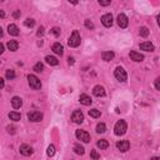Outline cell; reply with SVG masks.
I'll use <instances>...</instances> for the list:
<instances>
[{
    "label": "cell",
    "instance_id": "43",
    "mask_svg": "<svg viewBox=\"0 0 160 160\" xmlns=\"http://www.w3.org/2000/svg\"><path fill=\"white\" fill-rule=\"evenodd\" d=\"M150 160H160V158L159 156H154V158H151Z\"/></svg>",
    "mask_w": 160,
    "mask_h": 160
},
{
    "label": "cell",
    "instance_id": "12",
    "mask_svg": "<svg viewBox=\"0 0 160 160\" xmlns=\"http://www.w3.org/2000/svg\"><path fill=\"white\" fill-rule=\"evenodd\" d=\"M140 49L144 50V51H154L155 46L153 45V43H150V41H145V43L140 44Z\"/></svg>",
    "mask_w": 160,
    "mask_h": 160
},
{
    "label": "cell",
    "instance_id": "7",
    "mask_svg": "<svg viewBox=\"0 0 160 160\" xmlns=\"http://www.w3.org/2000/svg\"><path fill=\"white\" fill-rule=\"evenodd\" d=\"M71 120L75 124H81L83 121H84V114H83L80 110H75L73 113V115H71Z\"/></svg>",
    "mask_w": 160,
    "mask_h": 160
},
{
    "label": "cell",
    "instance_id": "45",
    "mask_svg": "<svg viewBox=\"0 0 160 160\" xmlns=\"http://www.w3.org/2000/svg\"><path fill=\"white\" fill-rule=\"evenodd\" d=\"M156 19H158V24H159V26H160V14L158 15V18H156Z\"/></svg>",
    "mask_w": 160,
    "mask_h": 160
},
{
    "label": "cell",
    "instance_id": "9",
    "mask_svg": "<svg viewBox=\"0 0 160 160\" xmlns=\"http://www.w3.org/2000/svg\"><path fill=\"white\" fill-rule=\"evenodd\" d=\"M20 154L24 155V156H30L33 154V148L30 147V145H28V144H23V145H20Z\"/></svg>",
    "mask_w": 160,
    "mask_h": 160
},
{
    "label": "cell",
    "instance_id": "23",
    "mask_svg": "<svg viewBox=\"0 0 160 160\" xmlns=\"http://www.w3.org/2000/svg\"><path fill=\"white\" fill-rule=\"evenodd\" d=\"M9 118L14 121H19L20 119H22V115H20V113H16V111H10Z\"/></svg>",
    "mask_w": 160,
    "mask_h": 160
},
{
    "label": "cell",
    "instance_id": "13",
    "mask_svg": "<svg viewBox=\"0 0 160 160\" xmlns=\"http://www.w3.org/2000/svg\"><path fill=\"white\" fill-rule=\"evenodd\" d=\"M79 100H80V103L83 104V105H90V104L93 103L92 98H90L89 95H86V94H81L79 96Z\"/></svg>",
    "mask_w": 160,
    "mask_h": 160
},
{
    "label": "cell",
    "instance_id": "32",
    "mask_svg": "<svg viewBox=\"0 0 160 160\" xmlns=\"http://www.w3.org/2000/svg\"><path fill=\"white\" fill-rule=\"evenodd\" d=\"M90 156H92V159H94V160H99L100 159V154L96 150H92V151H90Z\"/></svg>",
    "mask_w": 160,
    "mask_h": 160
},
{
    "label": "cell",
    "instance_id": "30",
    "mask_svg": "<svg viewBox=\"0 0 160 160\" xmlns=\"http://www.w3.org/2000/svg\"><path fill=\"white\" fill-rule=\"evenodd\" d=\"M24 25L28 26V28H33L34 25H35V20L34 19H30V18H28L25 22H24Z\"/></svg>",
    "mask_w": 160,
    "mask_h": 160
},
{
    "label": "cell",
    "instance_id": "36",
    "mask_svg": "<svg viewBox=\"0 0 160 160\" xmlns=\"http://www.w3.org/2000/svg\"><path fill=\"white\" fill-rule=\"evenodd\" d=\"M36 35H38V36H43V35H44V28H43V26H40V28H39V30H38V33H36Z\"/></svg>",
    "mask_w": 160,
    "mask_h": 160
},
{
    "label": "cell",
    "instance_id": "38",
    "mask_svg": "<svg viewBox=\"0 0 160 160\" xmlns=\"http://www.w3.org/2000/svg\"><path fill=\"white\" fill-rule=\"evenodd\" d=\"M154 85H155V88H156L158 90H160V78H158V79L155 80V83H154Z\"/></svg>",
    "mask_w": 160,
    "mask_h": 160
},
{
    "label": "cell",
    "instance_id": "22",
    "mask_svg": "<svg viewBox=\"0 0 160 160\" xmlns=\"http://www.w3.org/2000/svg\"><path fill=\"white\" fill-rule=\"evenodd\" d=\"M74 151H75L78 155H84L85 149H84V147H81L80 144H75V145H74Z\"/></svg>",
    "mask_w": 160,
    "mask_h": 160
},
{
    "label": "cell",
    "instance_id": "8",
    "mask_svg": "<svg viewBox=\"0 0 160 160\" xmlns=\"http://www.w3.org/2000/svg\"><path fill=\"white\" fill-rule=\"evenodd\" d=\"M129 24V20H128V16L125 14H119L118 15V25H119L121 29H125Z\"/></svg>",
    "mask_w": 160,
    "mask_h": 160
},
{
    "label": "cell",
    "instance_id": "1",
    "mask_svg": "<svg viewBox=\"0 0 160 160\" xmlns=\"http://www.w3.org/2000/svg\"><path fill=\"white\" fill-rule=\"evenodd\" d=\"M81 43V39H80V34L78 30H74L73 34L70 35V38H69L68 40V45L71 46V48H78Z\"/></svg>",
    "mask_w": 160,
    "mask_h": 160
},
{
    "label": "cell",
    "instance_id": "3",
    "mask_svg": "<svg viewBox=\"0 0 160 160\" xmlns=\"http://www.w3.org/2000/svg\"><path fill=\"white\" fill-rule=\"evenodd\" d=\"M28 83H29L30 88L34 89V90H39L41 88V81L36 78L35 75H29L28 76Z\"/></svg>",
    "mask_w": 160,
    "mask_h": 160
},
{
    "label": "cell",
    "instance_id": "11",
    "mask_svg": "<svg viewBox=\"0 0 160 160\" xmlns=\"http://www.w3.org/2000/svg\"><path fill=\"white\" fill-rule=\"evenodd\" d=\"M101 23L106 28H110L111 25H113V15L111 14H105V15L101 16Z\"/></svg>",
    "mask_w": 160,
    "mask_h": 160
},
{
    "label": "cell",
    "instance_id": "35",
    "mask_svg": "<svg viewBox=\"0 0 160 160\" xmlns=\"http://www.w3.org/2000/svg\"><path fill=\"white\" fill-rule=\"evenodd\" d=\"M20 15H22V11H20V10H15V11L13 13L14 19H19V18H20Z\"/></svg>",
    "mask_w": 160,
    "mask_h": 160
},
{
    "label": "cell",
    "instance_id": "40",
    "mask_svg": "<svg viewBox=\"0 0 160 160\" xmlns=\"http://www.w3.org/2000/svg\"><path fill=\"white\" fill-rule=\"evenodd\" d=\"M68 63H69L70 65H73V64H74V58H69V59H68Z\"/></svg>",
    "mask_w": 160,
    "mask_h": 160
},
{
    "label": "cell",
    "instance_id": "41",
    "mask_svg": "<svg viewBox=\"0 0 160 160\" xmlns=\"http://www.w3.org/2000/svg\"><path fill=\"white\" fill-rule=\"evenodd\" d=\"M0 53H1V54L4 53V44H3V43L0 44Z\"/></svg>",
    "mask_w": 160,
    "mask_h": 160
},
{
    "label": "cell",
    "instance_id": "28",
    "mask_svg": "<svg viewBox=\"0 0 160 160\" xmlns=\"http://www.w3.org/2000/svg\"><path fill=\"white\" fill-rule=\"evenodd\" d=\"M5 76H6V79H8V80H13L14 78H15V71L11 70V69H9V70H6Z\"/></svg>",
    "mask_w": 160,
    "mask_h": 160
},
{
    "label": "cell",
    "instance_id": "44",
    "mask_svg": "<svg viewBox=\"0 0 160 160\" xmlns=\"http://www.w3.org/2000/svg\"><path fill=\"white\" fill-rule=\"evenodd\" d=\"M0 16H1V18H4V16H5V14H4V11H3V10L0 11Z\"/></svg>",
    "mask_w": 160,
    "mask_h": 160
},
{
    "label": "cell",
    "instance_id": "31",
    "mask_svg": "<svg viewBox=\"0 0 160 160\" xmlns=\"http://www.w3.org/2000/svg\"><path fill=\"white\" fill-rule=\"evenodd\" d=\"M46 154H48V156H54V154H55V147L54 145H49V147H48Z\"/></svg>",
    "mask_w": 160,
    "mask_h": 160
},
{
    "label": "cell",
    "instance_id": "42",
    "mask_svg": "<svg viewBox=\"0 0 160 160\" xmlns=\"http://www.w3.org/2000/svg\"><path fill=\"white\" fill-rule=\"evenodd\" d=\"M0 88H4V79H0Z\"/></svg>",
    "mask_w": 160,
    "mask_h": 160
},
{
    "label": "cell",
    "instance_id": "2",
    "mask_svg": "<svg viewBox=\"0 0 160 160\" xmlns=\"http://www.w3.org/2000/svg\"><path fill=\"white\" fill-rule=\"evenodd\" d=\"M127 129H128L127 123L124 120H119L114 127V133H115V135H124L127 133Z\"/></svg>",
    "mask_w": 160,
    "mask_h": 160
},
{
    "label": "cell",
    "instance_id": "34",
    "mask_svg": "<svg viewBox=\"0 0 160 160\" xmlns=\"http://www.w3.org/2000/svg\"><path fill=\"white\" fill-rule=\"evenodd\" d=\"M85 26L88 29H94V24L90 22V20H85Z\"/></svg>",
    "mask_w": 160,
    "mask_h": 160
},
{
    "label": "cell",
    "instance_id": "6",
    "mask_svg": "<svg viewBox=\"0 0 160 160\" xmlns=\"http://www.w3.org/2000/svg\"><path fill=\"white\" fill-rule=\"evenodd\" d=\"M75 136L78 138L79 140H81L83 143H89L90 141L89 133H86V131H84V130H76L75 131Z\"/></svg>",
    "mask_w": 160,
    "mask_h": 160
},
{
    "label": "cell",
    "instance_id": "25",
    "mask_svg": "<svg viewBox=\"0 0 160 160\" xmlns=\"http://www.w3.org/2000/svg\"><path fill=\"white\" fill-rule=\"evenodd\" d=\"M96 147L100 148V149H106V148L109 147V143H108L106 140H104V139H103V140H99L98 143H96Z\"/></svg>",
    "mask_w": 160,
    "mask_h": 160
},
{
    "label": "cell",
    "instance_id": "17",
    "mask_svg": "<svg viewBox=\"0 0 160 160\" xmlns=\"http://www.w3.org/2000/svg\"><path fill=\"white\" fill-rule=\"evenodd\" d=\"M11 105L14 109H19L20 106L23 105V100L19 98V96H14V98L11 99Z\"/></svg>",
    "mask_w": 160,
    "mask_h": 160
},
{
    "label": "cell",
    "instance_id": "26",
    "mask_svg": "<svg viewBox=\"0 0 160 160\" xmlns=\"http://www.w3.org/2000/svg\"><path fill=\"white\" fill-rule=\"evenodd\" d=\"M89 115L94 118V119H96V118H99L100 116V110L98 109H92V110H89Z\"/></svg>",
    "mask_w": 160,
    "mask_h": 160
},
{
    "label": "cell",
    "instance_id": "24",
    "mask_svg": "<svg viewBox=\"0 0 160 160\" xmlns=\"http://www.w3.org/2000/svg\"><path fill=\"white\" fill-rule=\"evenodd\" d=\"M105 130H106V125L104 123H99L98 125H96V133L103 134V133H105Z\"/></svg>",
    "mask_w": 160,
    "mask_h": 160
},
{
    "label": "cell",
    "instance_id": "39",
    "mask_svg": "<svg viewBox=\"0 0 160 160\" xmlns=\"http://www.w3.org/2000/svg\"><path fill=\"white\" fill-rule=\"evenodd\" d=\"M99 4L101 6H108V5H110V0H108V1H101V0H99Z\"/></svg>",
    "mask_w": 160,
    "mask_h": 160
},
{
    "label": "cell",
    "instance_id": "4",
    "mask_svg": "<svg viewBox=\"0 0 160 160\" xmlns=\"http://www.w3.org/2000/svg\"><path fill=\"white\" fill-rule=\"evenodd\" d=\"M114 75H115V78L119 80V81H127V79H128V75H127V71L124 70V68H121V66H118L116 69H115V71H114Z\"/></svg>",
    "mask_w": 160,
    "mask_h": 160
},
{
    "label": "cell",
    "instance_id": "37",
    "mask_svg": "<svg viewBox=\"0 0 160 160\" xmlns=\"http://www.w3.org/2000/svg\"><path fill=\"white\" fill-rule=\"evenodd\" d=\"M6 130H8L9 134H14V133H15V128H14V127H8V128H6Z\"/></svg>",
    "mask_w": 160,
    "mask_h": 160
},
{
    "label": "cell",
    "instance_id": "27",
    "mask_svg": "<svg viewBox=\"0 0 160 160\" xmlns=\"http://www.w3.org/2000/svg\"><path fill=\"white\" fill-rule=\"evenodd\" d=\"M139 34H140V36L147 38L149 35V29H148V28H145V26H141L140 30H139Z\"/></svg>",
    "mask_w": 160,
    "mask_h": 160
},
{
    "label": "cell",
    "instance_id": "10",
    "mask_svg": "<svg viewBox=\"0 0 160 160\" xmlns=\"http://www.w3.org/2000/svg\"><path fill=\"white\" fill-rule=\"evenodd\" d=\"M116 148L119 149L121 153H125V151H128L129 148H130V143L128 140H120V141H118L116 143Z\"/></svg>",
    "mask_w": 160,
    "mask_h": 160
},
{
    "label": "cell",
    "instance_id": "18",
    "mask_svg": "<svg viewBox=\"0 0 160 160\" xmlns=\"http://www.w3.org/2000/svg\"><path fill=\"white\" fill-rule=\"evenodd\" d=\"M130 59L134 60V61H143L144 60V57L140 54V53H136V51H130Z\"/></svg>",
    "mask_w": 160,
    "mask_h": 160
},
{
    "label": "cell",
    "instance_id": "14",
    "mask_svg": "<svg viewBox=\"0 0 160 160\" xmlns=\"http://www.w3.org/2000/svg\"><path fill=\"white\" fill-rule=\"evenodd\" d=\"M8 33L10 34V35H13V36H18L20 31H19V28L15 24H10L8 26Z\"/></svg>",
    "mask_w": 160,
    "mask_h": 160
},
{
    "label": "cell",
    "instance_id": "15",
    "mask_svg": "<svg viewBox=\"0 0 160 160\" xmlns=\"http://www.w3.org/2000/svg\"><path fill=\"white\" fill-rule=\"evenodd\" d=\"M53 51L55 53V54H58V55H61L64 54V48H63V45L60 44V43H55L54 45H53Z\"/></svg>",
    "mask_w": 160,
    "mask_h": 160
},
{
    "label": "cell",
    "instance_id": "16",
    "mask_svg": "<svg viewBox=\"0 0 160 160\" xmlns=\"http://www.w3.org/2000/svg\"><path fill=\"white\" fill-rule=\"evenodd\" d=\"M93 94L95 95V96H104L105 95V90H104V88L103 86H100V85H96L94 89H93Z\"/></svg>",
    "mask_w": 160,
    "mask_h": 160
},
{
    "label": "cell",
    "instance_id": "21",
    "mask_svg": "<svg viewBox=\"0 0 160 160\" xmlns=\"http://www.w3.org/2000/svg\"><path fill=\"white\" fill-rule=\"evenodd\" d=\"M45 60H46L48 64H49V65H53V66H55V65L59 64V60L55 58V57H50V55H48V57L45 58Z\"/></svg>",
    "mask_w": 160,
    "mask_h": 160
},
{
    "label": "cell",
    "instance_id": "20",
    "mask_svg": "<svg viewBox=\"0 0 160 160\" xmlns=\"http://www.w3.org/2000/svg\"><path fill=\"white\" fill-rule=\"evenodd\" d=\"M18 48H19V43H18L16 40H9V43H8V49H9L10 51H16Z\"/></svg>",
    "mask_w": 160,
    "mask_h": 160
},
{
    "label": "cell",
    "instance_id": "33",
    "mask_svg": "<svg viewBox=\"0 0 160 160\" xmlns=\"http://www.w3.org/2000/svg\"><path fill=\"white\" fill-rule=\"evenodd\" d=\"M51 33L54 34L55 36H59V35H60V29H59V28L55 26V28H53V29H51Z\"/></svg>",
    "mask_w": 160,
    "mask_h": 160
},
{
    "label": "cell",
    "instance_id": "5",
    "mask_svg": "<svg viewBox=\"0 0 160 160\" xmlns=\"http://www.w3.org/2000/svg\"><path fill=\"white\" fill-rule=\"evenodd\" d=\"M28 119L31 120V121H41L43 120V114L40 113V111H36V110H34V111H30V113H28Z\"/></svg>",
    "mask_w": 160,
    "mask_h": 160
},
{
    "label": "cell",
    "instance_id": "19",
    "mask_svg": "<svg viewBox=\"0 0 160 160\" xmlns=\"http://www.w3.org/2000/svg\"><path fill=\"white\" fill-rule=\"evenodd\" d=\"M115 57V54L113 51H103L101 54V58L104 61H110V60H113Z\"/></svg>",
    "mask_w": 160,
    "mask_h": 160
},
{
    "label": "cell",
    "instance_id": "29",
    "mask_svg": "<svg viewBox=\"0 0 160 160\" xmlns=\"http://www.w3.org/2000/svg\"><path fill=\"white\" fill-rule=\"evenodd\" d=\"M33 69H34V70H35L36 73L43 71V70H44V65H43V63H40V61H39V63H36V64L34 65V68H33Z\"/></svg>",
    "mask_w": 160,
    "mask_h": 160
}]
</instances>
